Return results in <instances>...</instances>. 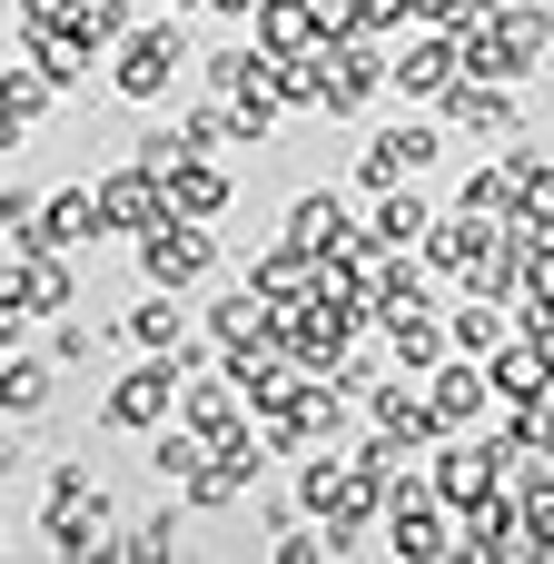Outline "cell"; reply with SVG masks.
<instances>
[{"mask_svg":"<svg viewBox=\"0 0 554 564\" xmlns=\"http://www.w3.org/2000/svg\"><path fill=\"white\" fill-rule=\"evenodd\" d=\"M554 50V10L545 0H506V10H486L476 30H466V69H486V79H535Z\"/></svg>","mask_w":554,"mask_h":564,"instance_id":"cell-2","label":"cell"},{"mask_svg":"<svg viewBox=\"0 0 554 564\" xmlns=\"http://www.w3.org/2000/svg\"><path fill=\"white\" fill-rule=\"evenodd\" d=\"M159 10H208V0H159Z\"/></svg>","mask_w":554,"mask_h":564,"instance_id":"cell-34","label":"cell"},{"mask_svg":"<svg viewBox=\"0 0 554 564\" xmlns=\"http://www.w3.org/2000/svg\"><path fill=\"white\" fill-rule=\"evenodd\" d=\"M248 40H258L268 59H297V50H317V40H327V20H317V0H258Z\"/></svg>","mask_w":554,"mask_h":564,"instance_id":"cell-19","label":"cell"},{"mask_svg":"<svg viewBox=\"0 0 554 564\" xmlns=\"http://www.w3.org/2000/svg\"><path fill=\"white\" fill-rule=\"evenodd\" d=\"M426 397H436V416H446V436H466V426H486V406H506L496 397V367L486 357H446V367H426Z\"/></svg>","mask_w":554,"mask_h":564,"instance_id":"cell-12","label":"cell"},{"mask_svg":"<svg viewBox=\"0 0 554 564\" xmlns=\"http://www.w3.org/2000/svg\"><path fill=\"white\" fill-rule=\"evenodd\" d=\"M40 545L50 555H119V516H109V496H99V476L89 466H50V506H40Z\"/></svg>","mask_w":554,"mask_h":564,"instance_id":"cell-1","label":"cell"},{"mask_svg":"<svg viewBox=\"0 0 554 564\" xmlns=\"http://www.w3.org/2000/svg\"><path fill=\"white\" fill-rule=\"evenodd\" d=\"M436 159H446V119H387V129H367V149H357V188H367V198L416 188Z\"/></svg>","mask_w":554,"mask_h":564,"instance_id":"cell-6","label":"cell"},{"mask_svg":"<svg viewBox=\"0 0 554 564\" xmlns=\"http://www.w3.org/2000/svg\"><path fill=\"white\" fill-rule=\"evenodd\" d=\"M278 317H287V307H278L258 278H238V288L208 297V347H218V357H228V347H258V337H278Z\"/></svg>","mask_w":554,"mask_h":564,"instance_id":"cell-14","label":"cell"},{"mask_svg":"<svg viewBox=\"0 0 554 564\" xmlns=\"http://www.w3.org/2000/svg\"><path fill=\"white\" fill-rule=\"evenodd\" d=\"M436 119H446V129H466V139H515V129H525V99H515V79L466 69V79L436 99Z\"/></svg>","mask_w":554,"mask_h":564,"instance_id":"cell-10","label":"cell"},{"mask_svg":"<svg viewBox=\"0 0 554 564\" xmlns=\"http://www.w3.org/2000/svg\"><path fill=\"white\" fill-rule=\"evenodd\" d=\"M129 248H139V288H178V297H188V288L218 278V218H178V208H169V218L139 228Z\"/></svg>","mask_w":554,"mask_h":564,"instance_id":"cell-4","label":"cell"},{"mask_svg":"<svg viewBox=\"0 0 554 564\" xmlns=\"http://www.w3.org/2000/svg\"><path fill=\"white\" fill-rule=\"evenodd\" d=\"M178 129H188V149H208V159H228V149H258V139H248V119H238V99H208V89H198V109H188Z\"/></svg>","mask_w":554,"mask_h":564,"instance_id":"cell-27","label":"cell"},{"mask_svg":"<svg viewBox=\"0 0 554 564\" xmlns=\"http://www.w3.org/2000/svg\"><path fill=\"white\" fill-rule=\"evenodd\" d=\"M50 377H69V367H59V357H0V416L30 426V416L50 406Z\"/></svg>","mask_w":554,"mask_h":564,"instance_id":"cell-25","label":"cell"},{"mask_svg":"<svg viewBox=\"0 0 554 564\" xmlns=\"http://www.w3.org/2000/svg\"><path fill=\"white\" fill-rule=\"evenodd\" d=\"M69 20H79V40H89V50H119V40L139 30V20H129V0H69Z\"/></svg>","mask_w":554,"mask_h":564,"instance_id":"cell-30","label":"cell"},{"mask_svg":"<svg viewBox=\"0 0 554 564\" xmlns=\"http://www.w3.org/2000/svg\"><path fill=\"white\" fill-rule=\"evenodd\" d=\"M79 307V278H69V248H20L0 268V337L20 317H69Z\"/></svg>","mask_w":554,"mask_h":564,"instance_id":"cell-8","label":"cell"},{"mask_svg":"<svg viewBox=\"0 0 554 564\" xmlns=\"http://www.w3.org/2000/svg\"><path fill=\"white\" fill-rule=\"evenodd\" d=\"M258 79H268V50H258L248 30H238L228 50H208V59H198V89H208V99H238V89H258Z\"/></svg>","mask_w":554,"mask_h":564,"instance_id":"cell-26","label":"cell"},{"mask_svg":"<svg viewBox=\"0 0 554 564\" xmlns=\"http://www.w3.org/2000/svg\"><path fill=\"white\" fill-rule=\"evenodd\" d=\"M119 337L139 347V357H188L198 337H188V307H178V288H149L129 317H119Z\"/></svg>","mask_w":554,"mask_h":564,"instance_id":"cell-16","label":"cell"},{"mask_svg":"<svg viewBox=\"0 0 554 564\" xmlns=\"http://www.w3.org/2000/svg\"><path fill=\"white\" fill-rule=\"evenodd\" d=\"M119 555H139V564L178 555V516H149V525H129V535H119Z\"/></svg>","mask_w":554,"mask_h":564,"instance_id":"cell-32","label":"cell"},{"mask_svg":"<svg viewBox=\"0 0 554 564\" xmlns=\"http://www.w3.org/2000/svg\"><path fill=\"white\" fill-rule=\"evenodd\" d=\"M99 208H109L119 238H139V228L169 218V178H159L149 159H119V169H99Z\"/></svg>","mask_w":554,"mask_h":564,"instance_id":"cell-13","label":"cell"},{"mask_svg":"<svg viewBox=\"0 0 554 564\" xmlns=\"http://www.w3.org/2000/svg\"><path fill=\"white\" fill-rule=\"evenodd\" d=\"M99 238H109L99 178H89V188H50V198H40V248H69V258H79V248H99Z\"/></svg>","mask_w":554,"mask_h":564,"instance_id":"cell-15","label":"cell"},{"mask_svg":"<svg viewBox=\"0 0 554 564\" xmlns=\"http://www.w3.org/2000/svg\"><path fill=\"white\" fill-rule=\"evenodd\" d=\"M387 555H397V564L466 555V545H456V506H446L426 476H397V496H387Z\"/></svg>","mask_w":554,"mask_h":564,"instance_id":"cell-7","label":"cell"},{"mask_svg":"<svg viewBox=\"0 0 554 564\" xmlns=\"http://www.w3.org/2000/svg\"><path fill=\"white\" fill-rule=\"evenodd\" d=\"M456 208H466V218H486V228H506V218L525 208V188H515V169H506V159H486V169H466V178H456Z\"/></svg>","mask_w":554,"mask_h":564,"instance_id":"cell-22","label":"cell"},{"mask_svg":"<svg viewBox=\"0 0 554 564\" xmlns=\"http://www.w3.org/2000/svg\"><path fill=\"white\" fill-rule=\"evenodd\" d=\"M208 10H218V20H238V30L258 20V0H208Z\"/></svg>","mask_w":554,"mask_h":564,"instance_id":"cell-33","label":"cell"},{"mask_svg":"<svg viewBox=\"0 0 554 564\" xmlns=\"http://www.w3.org/2000/svg\"><path fill=\"white\" fill-rule=\"evenodd\" d=\"M436 218H446V208H436V198H416V188H387V198H377V218H367V228H377V238H387V248H416V238H426V228H436Z\"/></svg>","mask_w":554,"mask_h":564,"instance_id":"cell-28","label":"cell"},{"mask_svg":"<svg viewBox=\"0 0 554 564\" xmlns=\"http://www.w3.org/2000/svg\"><path fill=\"white\" fill-rule=\"evenodd\" d=\"M317 268H327V258H317V248H297V238H278V248H258V258H248V278H258L278 307H287V297H307V288H317Z\"/></svg>","mask_w":554,"mask_h":564,"instance_id":"cell-23","label":"cell"},{"mask_svg":"<svg viewBox=\"0 0 554 564\" xmlns=\"http://www.w3.org/2000/svg\"><path fill=\"white\" fill-rule=\"evenodd\" d=\"M50 357H59V367H89V357H99V327H89V317H50Z\"/></svg>","mask_w":554,"mask_h":564,"instance_id":"cell-31","label":"cell"},{"mask_svg":"<svg viewBox=\"0 0 554 564\" xmlns=\"http://www.w3.org/2000/svg\"><path fill=\"white\" fill-rule=\"evenodd\" d=\"M188 69H198V50H188L178 10H169V20H139V30L109 50V89H119V99H139V109H159Z\"/></svg>","mask_w":554,"mask_h":564,"instance_id":"cell-3","label":"cell"},{"mask_svg":"<svg viewBox=\"0 0 554 564\" xmlns=\"http://www.w3.org/2000/svg\"><path fill=\"white\" fill-rule=\"evenodd\" d=\"M50 99H59V79H50V69H30V59H10V79H0V139L20 149V139L50 119Z\"/></svg>","mask_w":554,"mask_h":564,"instance_id":"cell-20","label":"cell"},{"mask_svg":"<svg viewBox=\"0 0 554 564\" xmlns=\"http://www.w3.org/2000/svg\"><path fill=\"white\" fill-rule=\"evenodd\" d=\"M456 79H466V30L416 20V30L397 40V99H446Z\"/></svg>","mask_w":554,"mask_h":564,"instance_id":"cell-9","label":"cell"},{"mask_svg":"<svg viewBox=\"0 0 554 564\" xmlns=\"http://www.w3.org/2000/svg\"><path fill=\"white\" fill-rule=\"evenodd\" d=\"M446 327H456V347H466V357H496V347L515 337V307H506V297H476V288H466V297L446 307Z\"/></svg>","mask_w":554,"mask_h":564,"instance_id":"cell-24","label":"cell"},{"mask_svg":"<svg viewBox=\"0 0 554 564\" xmlns=\"http://www.w3.org/2000/svg\"><path fill=\"white\" fill-rule=\"evenodd\" d=\"M278 238H297V248H317V258H337L347 238H357V208L337 198V188H307V198H287V228Z\"/></svg>","mask_w":554,"mask_h":564,"instance_id":"cell-17","label":"cell"},{"mask_svg":"<svg viewBox=\"0 0 554 564\" xmlns=\"http://www.w3.org/2000/svg\"><path fill=\"white\" fill-rule=\"evenodd\" d=\"M456 545H466L476 564H525V555H535V535H525V506H515L506 486H496V496H476V506L456 516Z\"/></svg>","mask_w":554,"mask_h":564,"instance_id":"cell-11","label":"cell"},{"mask_svg":"<svg viewBox=\"0 0 554 564\" xmlns=\"http://www.w3.org/2000/svg\"><path fill=\"white\" fill-rule=\"evenodd\" d=\"M178 397H188V357H139L99 397V426L109 436H159V426H178Z\"/></svg>","mask_w":554,"mask_h":564,"instance_id":"cell-5","label":"cell"},{"mask_svg":"<svg viewBox=\"0 0 554 564\" xmlns=\"http://www.w3.org/2000/svg\"><path fill=\"white\" fill-rule=\"evenodd\" d=\"M208 456H218V446H208L198 426H159V436H149V476H159V486H188Z\"/></svg>","mask_w":554,"mask_h":564,"instance_id":"cell-29","label":"cell"},{"mask_svg":"<svg viewBox=\"0 0 554 564\" xmlns=\"http://www.w3.org/2000/svg\"><path fill=\"white\" fill-rule=\"evenodd\" d=\"M228 198H238V188H228V169H218L208 149H188V159L169 169V208H178V218H228Z\"/></svg>","mask_w":554,"mask_h":564,"instance_id":"cell-21","label":"cell"},{"mask_svg":"<svg viewBox=\"0 0 554 564\" xmlns=\"http://www.w3.org/2000/svg\"><path fill=\"white\" fill-rule=\"evenodd\" d=\"M486 367H496V397H506V406H545V397H554V357L525 337V327H515Z\"/></svg>","mask_w":554,"mask_h":564,"instance_id":"cell-18","label":"cell"}]
</instances>
